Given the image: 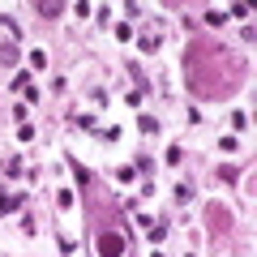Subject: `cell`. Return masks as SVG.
<instances>
[{
	"instance_id": "cell-6",
	"label": "cell",
	"mask_w": 257,
	"mask_h": 257,
	"mask_svg": "<svg viewBox=\"0 0 257 257\" xmlns=\"http://www.w3.org/2000/svg\"><path fill=\"white\" fill-rule=\"evenodd\" d=\"M73 167V176H77V184H90V172H86V167H77V163H69Z\"/></svg>"
},
{
	"instance_id": "cell-4",
	"label": "cell",
	"mask_w": 257,
	"mask_h": 257,
	"mask_svg": "<svg viewBox=\"0 0 257 257\" xmlns=\"http://www.w3.org/2000/svg\"><path fill=\"white\" fill-rule=\"evenodd\" d=\"M13 60H18V47L5 43V47H0V64H13Z\"/></svg>"
},
{
	"instance_id": "cell-5",
	"label": "cell",
	"mask_w": 257,
	"mask_h": 257,
	"mask_svg": "<svg viewBox=\"0 0 257 257\" xmlns=\"http://www.w3.org/2000/svg\"><path fill=\"white\" fill-rule=\"evenodd\" d=\"M116 39H120V43H128V39H133V26H124V22H120V26H116Z\"/></svg>"
},
{
	"instance_id": "cell-2",
	"label": "cell",
	"mask_w": 257,
	"mask_h": 257,
	"mask_svg": "<svg viewBox=\"0 0 257 257\" xmlns=\"http://www.w3.org/2000/svg\"><path fill=\"white\" fill-rule=\"evenodd\" d=\"M22 202H26V193H0V214H9V210H18Z\"/></svg>"
},
{
	"instance_id": "cell-3",
	"label": "cell",
	"mask_w": 257,
	"mask_h": 257,
	"mask_svg": "<svg viewBox=\"0 0 257 257\" xmlns=\"http://www.w3.org/2000/svg\"><path fill=\"white\" fill-rule=\"evenodd\" d=\"M35 13H39V18H60L64 5H47V0H43V5H35Z\"/></svg>"
},
{
	"instance_id": "cell-1",
	"label": "cell",
	"mask_w": 257,
	"mask_h": 257,
	"mask_svg": "<svg viewBox=\"0 0 257 257\" xmlns=\"http://www.w3.org/2000/svg\"><path fill=\"white\" fill-rule=\"evenodd\" d=\"M94 253H99V257H124V231L103 227L99 240H94Z\"/></svg>"
}]
</instances>
